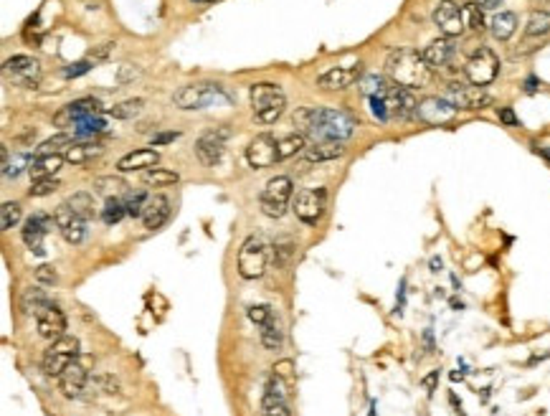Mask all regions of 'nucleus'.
<instances>
[{"label":"nucleus","mask_w":550,"mask_h":416,"mask_svg":"<svg viewBox=\"0 0 550 416\" xmlns=\"http://www.w3.org/2000/svg\"><path fill=\"white\" fill-rule=\"evenodd\" d=\"M292 122L305 135H312L315 142L322 140L343 142L355 133V117L345 109H330V107H302Z\"/></svg>","instance_id":"nucleus-1"},{"label":"nucleus","mask_w":550,"mask_h":416,"mask_svg":"<svg viewBox=\"0 0 550 416\" xmlns=\"http://www.w3.org/2000/svg\"><path fill=\"white\" fill-rule=\"evenodd\" d=\"M385 74L393 84L404 86V89H421L431 81V67L426 64L424 53L413 51V48H396L388 53Z\"/></svg>","instance_id":"nucleus-2"},{"label":"nucleus","mask_w":550,"mask_h":416,"mask_svg":"<svg viewBox=\"0 0 550 416\" xmlns=\"http://www.w3.org/2000/svg\"><path fill=\"white\" fill-rule=\"evenodd\" d=\"M252 107L261 125H272L282 117L287 107L284 92L277 84H254L252 86Z\"/></svg>","instance_id":"nucleus-3"},{"label":"nucleus","mask_w":550,"mask_h":416,"mask_svg":"<svg viewBox=\"0 0 550 416\" xmlns=\"http://www.w3.org/2000/svg\"><path fill=\"white\" fill-rule=\"evenodd\" d=\"M294 185L292 178L287 175H277L269 183L261 188L259 193V206H261V213L269 218H282L289 208V201H292Z\"/></svg>","instance_id":"nucleus-4"},{"label":"nucleus","mask_w":550,"mask_h":416,"mask_svg":"<svg viewBox=\"0 0 550 416\" xmlns=\"http://www.w3.org/2000/svg\"><path fill=\"white\" fill-rule=\"evenodd\" d=\"M497 74H500L497 53L492 51V48H487V46H479L465 64L467 81L474 84V86H490L492 81L497 79Z\"/></svg>","instance_id":"nucleus-5"},{"label":"nucleus","mask_w":550,"mask_h":416,"mask_svg":"<svg viewBox=\"0 0 550 416\" xmlns=\"http://www.w3.org/2000/svg\"><path fill=\"white\" fill-rule=\"evenodd\" d=\"M76 358H79V340L71 335H64L48 345L46 356H43V370H46V376L59 378Z\"/></svg>","instance_id":"nucleus-6"},{"label":"nucleus","mask_w":550,"mask_h":416,"mask_svg":"<svg viewBox=\"0 0 550 416\" xmlns=\"http://www.w3.org/2000/svg\"><path fill=\"white\" fill-rule=\"evenodd\" d=\"M266 246L259 236H246L239 249V274L244 279H259L266 271Z\"/></svg>","instance_id":"nucleus-7"},{"label":"nucleus","mask_w":550,"mask_h":416,"mask_svg":"<svg viewBox=\"0 0 550 416\" xmlns=\"http://www.w3.org/2000/svg\"><path fill=\"white\" fill-rule=\"evenodd\" d=\"M327 208V191L325 188H305L299 191L292 201V211L297 213V218L302 224L315 226L322 218Z\"/></svg>","instance_id":"nucleus-8"},{"label":"nucleus","mask_w":550,"mask_h":416,"mask_svg":"<svg viewBox=\"0 0 550 416\" xmlns=\"http://www.w3.org/2000/svg\"><path fill=\"white\" fill-rule=\"evenodd\" d=\"M444 97L457 109H467V112H479V109H487L492 105V97L484 92V86L474 84H449Z\"/></svg>","instance_id":"nucleus-9"},{"label":"nucleus","mask_w":550,"mask_h":416,"mask_svg":"<svg viewBox=\"0 0 550 416\" xmlns=\"http://www.w3.org/2000/svg\"><path fill=\"white\" fill-rule=\"evenodd\" d=\"M457 107L451 105L446 97H426V100L418 102V109H416V117L426 125H434V127H441V125H449L454 122L457 117Z\"/></svg>","instance_id":"nucleus-10"},{"label":"nucleus","mask_w":550,"mask_h":416,"mask_svg":"<svg viewBox=\"0 0 550 416\" xmlns=\"http://www.w3.org/2000/svg\"><path fill=\"white\" fill-rule=\"evenodd\" d=\"M434 23L446 39H457L467 31L465 18H462V6H457L454 0H439L434 8Z\"/></svg>","instance_id":"nucleus-11"},{"label":"nucleus","mask_w":550,"mask_h":416,"mask_svg":"<svg viewBox=\"0 0 550 416\" xmlns=\"http://www.w3.org/2000/svg\"><path fill=\"white\" fill-rule=\"evenodd\" d=\"M219 92H221L219 84H188L172 97V102L180 109H203V107H208L216 100Z\"/></svg>","instance_id":"nucleus-12"},{"label":"nucleus","mask_w":550,"mask_h":416,"mask_svg":"<svg viewBox=\"0 0 550 416\" xmlns=\"http://www.w3.org/2000/svg\"><path fill=\"white\" fill-rule=\"evenodd\" d=\"M246 160L249 166L261 170V168H272L274 163H279L277 158V137L274 135H256L252 140V145L246 147Z\"/></svg>","instance_id":"nucleus-13"},{"label":"nucleus","mask_w":550,"mask_h":416,"mask_svg":"<svg viewBox=\"0 0 550 416\" xmlns=\"http://www.w3.org/2000/svg\"><path fill=\"white\" fill-rule=\"evenodd\" d=\"M228 137V130L221 127V130H208L195 140V155L203 166H216L221 158H224V140Z\"/></svg>","instance_id":"nucleus-14"},{"label":"nucleus","mask_w":550,"mask_h":416,"mask_svg":"<svg viewBox=\"0 0 550 416\" xmlns=\"http://www.w3.org/2000/svg\"><path fill=\"white\" fill-rule=\"evenodd\" d=\"M385 105H388V112H391V117H398V119H411L416 117V109H418V102L413 100L411 89H404V86H398L391 81V86L385 89L383 94Z\"/></svg>","instance_id":"nucleus-15"},{"label":"nucleus","mask_w":550,"mask_h":416,"mask_svg":"<svg viewBox=\"0 0 550 416\" xmlns=\"http://www.w3.org/2000/svg\"><path fill=\"white\" fill-rule=\"evenodd\" d=\"M53 218H56V229L61 232V236L67 239L69 244H81L86 236V221L79 218L76 213L69 208L67 203H61L56 211H53Z\"/></svg>","instance_id":"nucleus-16"},{"label":"nucleus","mask_w":550,"mask_h":416,"mask_svg":"<svg viewBox=\"0 0 550 416\" xmlns=\"http://www.w3.org/2000/svg\"><path fill=\"white\" fill-rule=\"evenodd\" d=\"M6 74L11 76V79L15 81V84H20V86H36L39 84V74H41V67H39V61L36 59H31V56H13V59H8L6 61Z\"/></svg>","instance_id":"nucleus-17"},{"label":"nucleus","mask_w":550,"mask_h":416,"mask_svg":"<svg viewBox=\"0 0 550 416\" xmlns=\"http://www.w3.org/2000/svg\"><path fill=\"white\" fill-rule=\"evenodd\" d=\"M360 74H363V67H360V64H355V67L327 69V72L317 79V86L319 89H327V92H340V89H348V86L355 84V81L360 79Z\"/></svg>","instance_id":"nucleus-18"},{"label":"nucleus","mask_w":550,"mask_h":416,"mask_svg":"<svg viewBox=\"0 0 550 416\" xmlns=\"http://www.w3.org/2000/svg\"><path fill=\"white\" fill-rule=\"evenodd\" d=\"M94 114H99V102L92 100V97H84V100H76V102H71V105L64 107V109L53 117V125L74 127L76 122H81V119H86V117H94Z\"/></svg>","instance_id":"nucleus-19"},{"label":"nucleus","mask_w":550,"mask_h":416,"mask_svg":"<svg viewBox=\"0 0 550 416\" xmlns=\"http://www.w3.org/2000/svg\"><path fill=\"white\" fill-rule=\"evenodd\" d=\"M261 416H292L289 406H287L284 383L279 381L277 376H272L269 383H266L264 398H261Z\"/></svg>","instance_id":"nucleus-20"},{"label":"nucleus","mask_w":550,"mask_h":416,"mask_svg":"<svg viewBox=\"0 0 550 416\" xmlns=\"http://www.w3.org/2000/svg\"><path fill=\"white\" fill-rule=\"evenodd\" d=\"M36 328H39V335L46 337V340H59V337L67 335V315L61 307L51 304L41 317H36Z\"/></svg>","instance_id":"nucleus-21"},{"label":"nucleus","mask_w":550,"mask_h":416,"mask_svg":"<svg viewBox=\"0 0 550 416\" xmlns=\"http://www.w3.org/2000/svg\"><path fill=\"white\" fill-rule=\"evenodd\" d=\"M86 378H89V373H86V368L79 363V361H74L71 365H69L64 373H61L56 381H59V391L64 394L67 398H79L81 391L86 389Z\"/></svg>","instance_id":"nucleus-22"},{"label":"nucleus","mask_w":550,"mask_h":416,"mask_svg":"<svg viewBox=\"0 0 550 416\" xmlns=\"http://www.w3.org/2000/svg\"><path fill=\"white\" fill-rule=\"evenodd\" d=\"M167 218H170V201H167L163 193L150 196L145 211H142V224H145V229L155 232V229H160V226L165 224Z\"/></svg>","instance_id":"nucleus-23"},{"label":"nucleus","mask_w":550,"mask_h":416,"mask_svg":"<svg viewBox=\"0 0 550 416\" xmlns=\"http://www.w3.org/2000/svg\"><path fill=\"white\" fill-rule=\"evenodd\" d=\"M454 51H457V46H454V41L446 39V36H441V39L431 41L429 46L424 48V59L426 64H429L431 69H441V67H449L451 56H454Z\"/></svg>","instance_id":"nucleus-24"},{"label":"nucleus","mask_w":550,"mask_h":416,"mask_svg":"<svg viewBox=\"0 0 550 416\" xmlns=\"http://www.w3.org/2000/svg\"><path fill=\"white\" fill-rule=\"evenodd\" d=\"M158 150H150V147H142V150H132L127 152L125 158H120V163H117V170L122 173H132V170H150V168L158 166Z\"/></svg>","instance_id":"nucleus-25"},{"label":"nucleus","mask_w":550,"mask_h":416,"mask_svg":"<svg viewBox=\"0 0 550 416\" xmlns=\"http://www.w3.org/2000/svg\"><path fill=\"white\" fill-rule=\"evenodd\" d=\"M345 155V145L338 140H322V142H315L305 150L307 163H327V160H338Z\"/></svg>","instance_id":"nucleus-26"},{"label":"nucleus","mask_w":550,"mask_h":416,"mask_svg":"<svg viewBox=\"0 0 550 416\" xmlns=\"http://www.w3.org/2000/svg\"><path fill=\"white\" fill-rule=\"evenodd\" d=\"M64 163H67V158L59 155V152H53V155H36L34 163H31V168H28V173H31V178L34 180L53 178V175L64 168Z\"/></svg>","instance_id":"nucleus-27"},{"label":"nucleus","mask_w":550,"mask_h":416,"mask_svg":"<svg viewBox=\"0 0 550 416\" xmlns=\"http://www.w3.org/2000/svg\"><path fill=\"white\" fill-rule=\"evenodd\" d=\"M51 304L53 302L48 300V295L43 290H39V287H28V290L23 292V297H20L23 312H26V315H34V317H41Z\"/></svg>","instance_id":"nucleus-28"},{"label":"nucleus","mask_w":550,"mask_h":416,"mask_svg":"<svg viewBox=\"0 0 550 416\" xmlns=\"http://www.w3.org/2000/svg\"><path fill=\"white\" fill-rule=\"evenodd\" d=\"M46 226L41 224V218L36 216H31L26 221V224H23V244L28 246V249L31 251H36V254H43V236H46Z\"/></svg>","instance_id":"nucleus-29"},{"label":"nucleus","mask_w":550,"mask_h":416,"mask_svg":"<svg viewBox=\"0 0 550 416\" xmlns=\"http://www.w3.org/2000/svg\"><path fill=\"white\" fill-rule=\"evenodd\" d=\"M490 31L497 41H510L517 31V15L512 13V11H500V13L492 18Z\"/></svg>","instance_id":"nucleus-30"},{"label":"nucleus","mask_w":550,"mask_h":416,"mask_svg":"<svg viewBox=\"0 0 550 416\" xmlns=\"http://www.w3.org/2000/svg\"><path fill=\"white\" fill-rule=\"evenodd\" d=\"M127 188L130 185L122 178H117V175H99V178H94V193H99L104 199H120L122 193H127Z\"/></svg>","instance_id":"nucleus-31"},{"label":"nucleus","mask_w":550,"mask_h":416,"mask_svg":"<svg viewBox=\"0 0 550 416\" xmlns=\"http://www.w3.org/2000/svg\"><path fill=\"white\" fill-rule=\"evenodd\" d=\"M299 150H307V145H305V135H302V133L287 135V137L277 140V158H279V160L292 158V155H297Z\"/></svg>","instance_id":"nucleus-32"},{"label":"nucleus","mask_w":550,"mask_h":416,"mask_svg":"<svg viewBox=\"0 0 550 416\" xmlns=\"http://www.w3.org/2000/svg\"><path fill=\"white\" fill-rule=\"evenodd\" d=\"M545 34H550V13L548 11H532L530 18H528V26H525V36L540 39Z\"/></svg>","instance_id":"nucleus-33"},{"label":"nucleus","mask_w":550,"mask_h":416,"mask_svg":"<svg viewBox=\"0 0 550 416\" xmlns=\"http://www.w3.org/2000/svg\"><path fill=\"white\" fill-rule=\"evenodd\" d=\"M67 206L79 218H84V221H92L94 218V199L89 193H74L71 199L67 201Z\"/></svg>","instance_id":"nucleus-34"},{"label":"nucleus","mask_w":550,"mask_h":416,"mask_svg":"<svg viewBox=\"0 0 550 416\" xmlns=\"http://www.w3.org/2000/svg\"><path fill=\"white\" fill-rule=\"evenodd\" d=\"M282 343H284V333H282V328H279L277 317L269 320L266 325H261V345H264V348L279 350L282 348Z\"/></svg>","instance_id":"nucleus-35"},{"label":"nucleus","mask_w":550,"mask_h":416,"mask_svg":"<svg viewBox=\"0 0 550 416\" xmlns=\"http://www.w3.org/2000/svg\"><path fill=\"white\" fill-rule=\"evenodd\" d=\"M102 152H104L102 145H76V142H74V145L64 152V158H67L69 163H76V166H79V163H86V160L97 158Z\"/></svg>","instance_id":"nucleus-36"},{"label":"nucleus","mask_w":550,"mask_h":416,"mask_svg":"<svg viewBox=\"0 0 550 416\" xmlns=\"http://www.w3.org/2000/svg\"><path fill=\"white\" fill-rule=\"evenodd\" d=\"M388 86H391V81L378 76V74H371V76H363V79H360V92H363L368 100H371V97H383Z\"/></svg>","instance_id":"nucleus-37"},{"label":"nucleus","mask_w":550,"mask_h":416,"mask_svg":"<svg viewBox=\"0 0 550 416\" xmlns=\"http://www.w3.org/2000/svg\"><path fill=\"white\" fill-rule=\"evenodd\" d=\"M462 18H465V28H472L477 34L484 31V11L477 3H465L462 6Z\"/></svg>","instance_id":"nucleus-38"},{"label":"nucleus","mask_w":550,"mask_h":416,"mask_svg":"<svg viewBox=\"0 0 550 416\" xmlns=\"http://www.w3.org/2000/svg\"><path fill=\"white\" fill-rule=\"evenodd\" d=\"M127 216V206L122 199H106L104 211H102V218H104V224H120L122 218Z\"/></svg>","instance_id":"nucleus-39"},{"label":"nucleus","mask_w":550,"mask_h":416,"mask_svg":"<svg viewBox=\"0 0 550 416\" xmlns=\"http://www.w3.org/2000/svg\"><path fill=\"white\" fill-rule=\"evenodd\" d=\"M71 145H74V135H67V133L53 135V137H48L46 142H41L39 155H53V152L61 150V147H64V152H67Z\"/></svg>","instance_id":"nucleus-40"},{"label":"nucleus","mask_w":550,"mask_h":416,"mask_svg":"<svg viewBox=\"0 0 550 416\" xmlns=\"http://www.w3.org/2000/svg\"><path fill=\"white\" fill-rule=\"evenodd\" d=\"M180 180V175L178 173H172V170H165V168H150V170L145 173V183L147 185H172V183H178Z\"/></svg>","instance_id":"nucleus-41"},{"label":"nucleus","mask_w":550,"mask_h":416,"mask_svg":"<svg viewBox=\"0 0 550 416\" xmlns=\"http://www.w3.org/2000/svg\"><path fill=\"white\" fill-rule=\"evenodd\" d=\"M142 107H145V100H127V102H122V105H114L112 109H109V114L117 119H132L142 112Z\"/></svg>","instance_id":"nucleus-42"},{"label":"nucleus","mask_w":550,"mask_h":416,"mask_svg":"<svg viewBox=\"0 0 550 416\" xmlns=\"http://www.w3.org/2000/svg\"><path fill=\"white\" fill-rule=\"evenodd\" d=\"M104 127H106L104 119H102L99 114H94V117H86V119H81V122H76L74 130H76L79 137H92V135L104 133Z\"/></svg>","instance_id":"nucleus-43"},{"label":"nucleus","mask_w":550,"mask_h":416,"mask_svg":"<svg viewBox=\"0 0 550 416\" xmlns=\"http://www.w3.org/2000/svg\"><path fill=\"white\" fill-rule=\"evenodd\" d=\"M20 206L13 203V201H8V203H3V208H0V229L3 232H11L13 226H18L20 221Z\"/></svg>","instance_id":"nucleus-44"},{"label":"nucleus","mask_w":550,"mask_h":416,"mask_svg":"<svg viewBox=\"0 0 550 416\" xmlns=\"http://www.w3.org/2000/svg\"><path fill=\"white\" fill-rule=\"evenodd\" d=\"M147 196L145 191H127V199H125V206H127V216H132V218H142V211H145V206H147Z\"/></svg>","instance_id":"nucleus-45"},{"label":"nucleus","mask_w":550,"mask_h":416,"mask_svg":"<svg viewBox=\"0 0 550 416\" xmlns=\"http://www.w3.org/2000/svg\"><path fill=\"white\" fill-rule=\"evenodd\" d=\"M53 191H59V180L56 178H39V180H34L28 196H31V199H43V196H51Z\"/></svg>","instance_id":"nucleus-46"},{"label":"nucleus","mask_w":550,"mask_h":416,"mask_svg":"<svg viewBox=\"0 0 550 416\" xmlns=\"http://www.w3.org/2000/svg\"><path fill=\"white\" fill-rule=\"evenodd\" d=\"M249 320L261 328V325H266L269 320H274V307L272 304H252V307H249Z\"/></svg>","instance_id":"nucleus-47"},{"label":"nucleus","mask_w":550,"mask_h":416,"mask_svg":"<svg viewBox=\"0 0 550 416\" xmlns=\"http://www.w3.org/2000/svg\"><path fill=\"white\" fill-rule=\"evenodd\" d=\"M31 163H34V158H28V155H15L13 163H8V168L3 170V175H6V178H15L23 168H31Z\"/></svg>","instance_id":"nucleus-48"},{"label":"nucleus","mask_w":550,"mask_h":416,"mask_svg":"<svg viewBox=\"0 0 550 416\" xmlns=\"http://www.w3.org/2000/svg\"><path fill=\"white\" fill-rule=\"evenodd\" d=\"M371 112L376 119H380V122H388L391 119V112H388V105H385L383 97H371Z\"/></svg>","instance_id":"nucleus-49"},{"label":"nucleus","mask_w":550,"mask_h":416,"mask_svg":"<svg viewBox=\"0 0 550 416\" xmlns=\"http://www.w3.org/2000/svg\"><path fill=\"white\" fill-rule=\"evenodd\" d=\"M89 69H92V59H84V61H76V64H69L67 69H64V76H67V79H76V76H81V74H86L89 72Z\"/></svg>","instance_id":"nucleus-50"},{"label":"nucleus","mask_w":550,"mask_h":416,"mask_svg":"<svg viewBox=\"0 0 550 416\" xmlns=\"http://www.w3.org/2000/svg\"><path fill=\"white\" fill-rule=\"evenodd\" d=\"M36 282L39 284H56V279H59V274H56V269H53L51 264H41L39 269H36Z\"/></svg>","instance_id":"nucleus-51"},{"label":"nucleus","mask_w":550,"mask_h":416,"mask_svg":"<svg viewBox=\"0 0 550 416\" xmlns=\"http://www.w3.org/2000/svg\"><path fill=\"white\" fill-rule=\"evenodd\" d=\"M137 76H139V69L132 67V64H125V67L120 69V74H117L120 84H130V81H135Z\"/></svg>","instance_id":"nucleus-52"},{"label":"nucleus","mask_w":550,"mask_h":416,"mask_svg":"<svg viewBox=\"0 0 550 416\" xmlns=\"http://www.w3.org/2000/svg\"><path fill=\"white\" fill-rule=\"evenodd\" d=\"M421 383H424L426 394H429V396H434V391H436V383H439V370H431L429 376H426Z\"/></svg>","instance_id":"nucleus-53"},{"label":"nucleus","mask_w":550,"mask_h":416,"mask_svg":"<svg viewBox=\"0 0 550 416\" xmlns=\"http://www.w3.org/2000/svg\"><path fill=\"white\" fill-rule=\"evenodd\" d=\"M112 48H114V43H102L99 48H94V51L89 53V59H92V61L106 59V56H109V51H112Z\"/></svg>","instance_id":"nucleus-54"},{"label":"nucleus","mask_w":550,"mask_h":416,"mask_svg":"<svg viewBox=\"0 0 550 416\" xmlns=\"http://www.w3.org/2000/svg\"><path fill=\"white\" fill-rule=\"evenodd\" d=\"M500 119H502L507 127L517 125V117H515V112H512V107H502V109H500Z\"/></svg>","instance_id":"nucleus-55"},{"label":"nucleus","mask_w":550,"mask_h":416,"mask_svg":"<svg viewBox=\"0 0 550 416\" xmlns=\"http://www.w3.org/2000/svg\"><path fill=\"white\" fill-rule=\"evenodd\" d=\"M180 133H160L153 137V147L155 145H167V142H172V140H178Z\"/></svg>","instance_id":"nucleus-56"},{"label":"nucleus","mask_w":550,"mask_h":416,"mask_svg":"<svg viewBox=\"0 0 550 416\" xmlns=\"http://www.w3.org/2000/svg\"><path fill=\"white\" fill-rule=\"evenodd\" d=\"M500 3H502V0H477V6L482 8V11H495Z\"/></svg>","instance_id":"nucleus-57"},{"label":"nucleus","mask_w":550,"mask_h":416,"mask_svg":"<svg viewBox=\"0 0 550 416\" xmlns=\"http://www.w3.org/2000/svg\"><path fill=\"white\" fill-rule=\"evenodd\" d=\"M523 89H525V92H528V94L535 92V89H537V79H535V76H530V79H525Z\"/></svg>","instance_id":"nucleus-58"},{"label":"nucleus","mask_w":550,"mask_h":416,"mask_svg":"<svg viewBox=\"0 0 550 416\" xmlns=\"http://www.w3.org/2000/svg\"><path fill=\"white\" fill-rule=\"evenodd\" d=\"M424 343H426V348H429V353H434V337H431V330L424 333Z\"/></svg>","instance_id":"nucleus-59"},{"label":"nucleus","mask_w":550,"mask_h":416,"mask_svg":"<svg viewBox=\"0 0 550 416\" xmlns=\"http://www.w3.org/2000/svg\"><path fill=\"white\" fill-rule=\"evenodd\" d=\"M431 271H441V259L439 257L431 259Z\"/></svg>","instance_id":"nucleus-60"},{"label":"nucleus","mask_w":550,"mask_h":416,"mask_svg":"<svg viewBox=\"0 0 550 416\" xmlns=\"http://www.w3.org/2000/svg\"><path fill=\"white\" fill-rule=\"evenodd\" d=\"M451 307H454V310H462V307H465V304L459 302V300H451Z\"/></svg>","instance_id":"nucleus-61"},{"label":"nucleus","mask_w":550,"mask_h":416,"mask_svg":"<svg viewBox=\"0 0 550 416\" xmlns=\"http://www.w3.org/2000/svg\"><path fill=\"white\" fill-rule=\"evenodd\" d=\"M462 378H465V373H457V370L451 373V381H462Z\"/></svg>","instance_id":"nucleus-62"},{"label":"nucleus","mask_w":550,"mask_h":416,"mask_svg":"<svg viewBox=\"0 0 550 416\" xmlns=\"http://www.w3.org/2000/svg\"><path fill=\"white\" fill-rule=\"evenodd\" d=\"M537 3H548V0H537Z\"/></svg>","instance_id":"nucleus-63"}]
</instances>
